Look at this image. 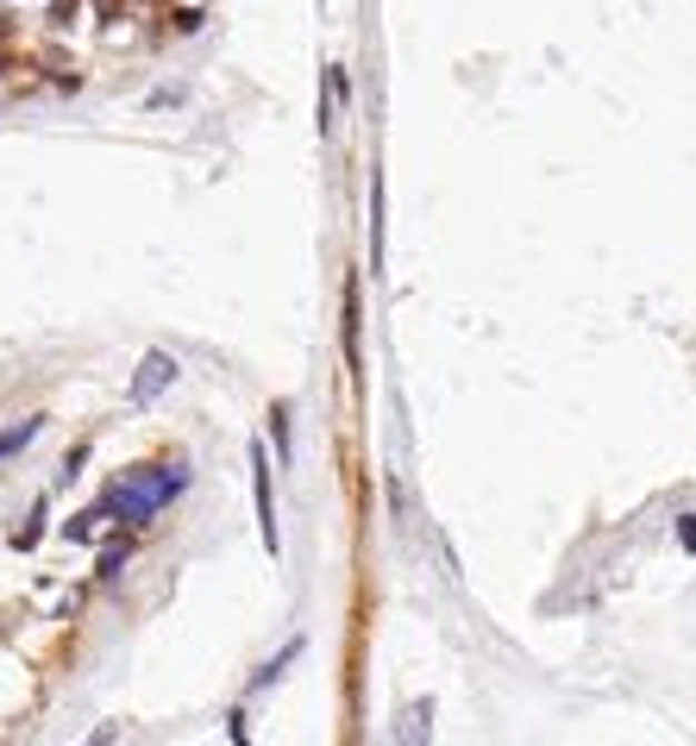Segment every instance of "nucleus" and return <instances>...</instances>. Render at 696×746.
Masks as SVG:
<instances>
[{"label":"nucleus","instance_id":"1","mask_svg":"<svg viewBox=\"0 0 696 746\" xmlns=\"http://www.w3.org/2000/svg\"><path fill=\"white\" fill-rule=\"evenodd\" d=\"M182 489H189V465H145V470H132V477H113L95 508H101L107 521L145 527L151 515H163Z\"/></svg>","mask_w":696,"mask_h":746},{"label":"nucleus","instance_id":"2","mask_svg":"<svg viewBox=\"0 0 696 746\" xmlns=\"http://www.w3.org/2000/svg\"><path fill=\"white\" fill-rule=\"evenodd\" d=\"M251 503H258V539L270 553V565H277L282 534H277V489H270V451H264V439H251Z\"/></svg>","mask_w":696,"mask_h":746},{"label":"nucleus","instance_id":"3","mask_svg":"<svg viewBox=\"0 0 696 746\" xmlns=\"http://www.w3.org/2000/svg\"><path fill=\"white\" fill-rule=\"evenodd\" d=\"M339 346H346L351 382H365V301H358V277H346V308H339Z\"/></svg>","mask_w":696,"mask_h":746},{"label":"nucleus","instance_id":"4","mask_svg":"<svg viewBox=\"0 0 696 746\" xmlns=\"http://www.w3.org/2000/svg\"><path fill=\"white\" fill-rule=\"evenodd\" d=\"M170 382H176V358H170V351H151V358L139 365V377H132V396H126V401H132V408H151Z\"/></svg>","mask_w":696,"mask_h":746},{"label":"nucleus","instance_id":"5","mask_svg":"<svg viewBox=\"0 0 696 746\" xmlns=\"http://www.w3.org/2000/svg\"><path fill=\"white\" fill-rule=\"evenodd\" d=\"M427 740H434V703L420 696L396 715V746H427Z\"/></svg>","mask_w":696,"mask_h":746},{"label":"nucleus","instance_id":"6","mask_svg":"<svg viewBox=\"0 0 696 746\" xmlns=\"http://www.w3.org/2000/svg\"><path fill=\"white\" fill-rule=\"evenodd\" d=\"M320 82H327V95H320V132H332V120H339V107H346V70H339V63H327V70H320Z\"/></svg>","mask_w":696,"mask_h":746},{"label":"nucleus","instance_id":"7","mask_svg":"<svg viewBox=\"0 0 696 746\" xmlns=\"http://www.w3.org/2000/svg\"><path fill=\"white\" fill-rule=\"evenodd\" d=\"M38 434H44V415H26L19 427H7V434H0V465H7V458H19V451L32 446Z\"/></svg>","mask_w":696,"mask_h":746},{"label":"nucleus","instance_id":"8","mask_svg":"<svg viewBox=\"0 0 696 746\" xmlns=\"http://www.w3.org/2000/svg\"><path fill=\"white\" fill-rule=\"evenodd\" d=\"M126 558H132V539H113V546H101V565H95V577H101V584H113Z\"/></svg>","mask_w":696,"mask_h":746},{"label":"nucleus","instance_id":"9","mask_svg":"<svg viewBox=\"0 0 696 746\" xmlns=\"http://www.w3.org/2000/svg\"><path fill=\"white\" fill-rule=\"evenodd\" d=\"M289 659H301V640H289V646H282L277 659H270V665H264V672H258V677H251V690H264V684H277V677H282V672H289Z\"/></svg>","mask_w":696,"mask_h":746},{"label":"nucleus","instance_id":"10","mask_svg":"<svg viewBox=\"0 0 696 746\" xmlns=\"http://www.w3.org/2000/svg\"><path fill=\"white\" fill-rule=\"evenodd\" d=\"M38 539H44V503H38V508H32V521H26V527L13 534V546H19V553H32Z\"/></svg>","mask_w":696,"mask_h":746},{"label":"nucleus","instance_id":"11","mask_svg":"<svg viewBox=\"0 0 696 746\" xmlns=\"http://www.w3.org/2000/svg\"><path fill=\"white\" fill-rule=\"evenodd\" d=\"M270 434H277V458H289V401L270 408Z\"/></svg>","mask_w":696,"mask_h":746},{"label":"nucleus","instance_id":"12","mask_svg":"<svg viewBox=\"0 0 696 746\" xmlns=\"http://www.w3.org/2000/svg\"><path fill=\"white\" fill-rule=\"evenodd\" d=\"M101 521H107L101 508H82V515H76V521L63 527V534H70V539H95V527H101Z\"/></svg>","mask_w":696,"mask_h":746},{"label":"nucleus","instance_id":"13","mask_svg":"<svg viewBox=\"0 0 696 746\" xmlns=\"http://www.w3.org/2000/svg\"><path fill=\"white\" fill-rule=\"evenodd\" d=\"M82 465H88V446H76L70 458H63V470H57V484H70V477H82Z\"/></svg>","mask_w":696,"mask_h":746},{"label":"nucleus","instance_id":"14","mask_svg":"<svg viewBox=\"0 0 696 746\" xmlns=\"http://www.w3.org/2000/svg\"><path fill=\"white\" fill-rule=\"evenodd\" d=\"M113 740H120V722H101V728L88 734V740H82V746H113Z\"/></svg>","mask_w":696,"mask_h":746},{"label":"nucleus","instance_id":"15","mask_svg":"<svg viewBox=\"0 0 696 746\" xmlns=\"http://www.w3.org/2000/svg\"><path fill=\"white\" fill-rule=\"evenodd\" d=\"M76 13H82V0H51V19H57V26H70Z\"/></svg>","mask_w":696,"mask_h":746},{"label":"nucleus","instance_id":"16","mask_svg":"<svg viewBox=\"0 0 696 746\" xmlns=\"http://www.w3.org/2000/svg\"><path fill=\"white\" fill-rule=\"evenodd\" d=\"M176 32H201V7H182L176 13Z\"/></svg>","mask_w":696,"mask_h":746},{"label":"nucleus","instance_id":"17","mask_svg":"<svg viewBox=\"0 0 696 746\" xmlns=\"http://www.w3.org/2000/svg\"><path fill=\"white\" fill-rule=\"evenodd\" d=\"M678 546H684V553H696V521H690V515H678Z\"/></svg>","mask_w":696,"mask_h":746},{"label":"nucleus","instance_id":"18","mask_svg":"<svg viewBox=\"0 0 696 746\" xmlns=\"http://www.w3.org/2000/svg\"><path fill=\"white\" fill-rule=\"evenodd\" d=\"M7 32H13V19H7V13H0V38H7Z\"/></svg>","mask_w":696,"mask_h":746},{"label":"nucleus","instance_id":"19","mask_svg":"<svg viewBox=\"0 0 696 746\" xmlns=\"http://www.w3.org/2000/svg\"><path fill=\"white\" fill-rule=\"evenodd\" d=\"M7 70H13V57H0V76H7Z\"/></svg>","mask_w":696,"mask_h":746}]
</instances>
